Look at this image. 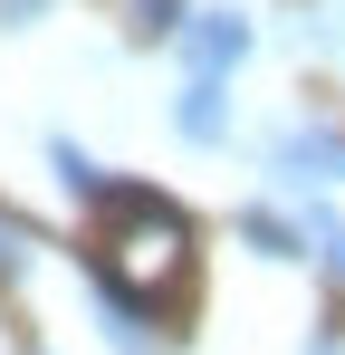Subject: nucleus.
Returning a JSON list of instances; mask_svg holds the SVG:
<instances>
[{"label": "nucleus", "mask_w": 345, "mask_h": 355, "mask_svg": "<svg viewBox=\"0 0 345 355\" xmlns=\"http://www.w3.org/2000/svg\"><path fill=\"white\" fill-rule=\"evenodd\" d=\"M182 269H192V221L154 192H106V288L154 307L182 288Z\"/></svg>", "instance_id": "f257e3e1"}, {"label": "nucleus", "mask_w": 345, "mask_h": 355, "mask_svg": "<svg viewBox=\"0 0 345 355\" xmlns=\"http://www.w3.org/2000/svg\"><path fill=\"white\" fill-rule=\"evenodd\" d=\"M269 173L288 192H326V182H345V135L336 125H278L269 135Z\"/></svg>", "instance_id": "f03ea898"}, {"label": "nucleus", "mask_w": 345, "mask_h": 355, "mask_svg": "<svg viewBox=\"0 0 345 355\" xmlns=\"http://www.w3.org/2000/svg\"><path fill=\"white\" fill-rule=\"evenodd\" d=\"M172 49H182V77H230V67L249 58V19L240 10H192L172 29Z\"/></svg>", "instance_id": "7ed1b4c3"}, {"label": "nucleus", "mask_w": 345, "mask_h": 355, "mask_svg": "<svg viewBox=\"0 0 345 355\" xmlns=\"http://www.w3.org/2000/svg\"><path fill=\"white\" fill-rule=\"evenodd\" d=\"M172 135H182V144H230V77H182Z\"/></svg>", "instance_id": "20e7f679"}, {"label": "nucleus", "mask_w": 345, "mask_h": 355, "mask_svg": "<svg viewBox=\"0 0 345 355\" xmlns=\"http://www.w3.org/2000/svg\"><path fill=\"white\" fill-rule=\"evenodd\" d=\"M240 240H249L259 259H297V221L269 211V202H249V211H240Z\"/></svg>", "instance_id": "39448f33"}, {"label": "nucleus", "mask_w": 345, "mask_h": 355, "mask_svg": "<svg viewBox=\"0 0 345 355\" xmlns=\"http://www.w3.org/2000/svg\"><path fill=\"white\" fill-rule=\"evenodd\" d=\"M48 164H57V182H67L77 202H106V173L87 164V144H67V135H57V144H48Z\"/></svg>", "instance_id": "423d86ee"}, {"label": "nucleus", "mask_w": 345, "mask_h": 355, "mask_svg": "<svg viewBox=\"0 0 345 355\" xmlns=\"http://www.w3.org/2000/svg\"><path fill=\"white\" fill-rule=\"evenodd\" d=\"M192 19V0H134V39H172Z\"/></svg>", "instance_id": "0eeeda50"}, {"label": "nucleus", "mask_w": 345, "mask_h": 355, "mask_svg": "<svg viewBox=\"0 0 345 355\" xmlns=\"http://www.w3.org/2000/svg\"><path fill=\"white\" fill-rule=\"evenodd\" d=\"M10 269H29V231H10V221H0V279H10Z\"/></svg>", "instance_id": "6e6552de"}, {"label": "nucleus", "mask_w": 345, "mask_h": 355, "mask_svg": "<svg viewBox=\"0 0 345 355\" xmlns=\"http://www.w3.org/2000/svg\"><path fill=\"white\" fill-rule=\"evenodd\" d=\"M29 19H48V0H0V29H29Z\"/></svg>", "instance_id": "1a4fd4ad"}]
</instances>
